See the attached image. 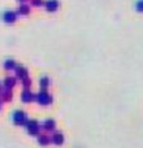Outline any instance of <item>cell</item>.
Listing matches in <instances>:
<instances>
[{
    "instance_id": "cell-4",
    "label": "cell",
    "mask_w": 143,
    "mask_h": 148,
    "mask_svg": "<svg viewBox=\"0 0 143 148\" xmlns=\"http://www.w3.org/2000/svg\"><path fill=\"white\" fill-rule=\"evenodd\" d=\"M3 20H4L5 23H14L16 20H17V13L12 12V10H8L3 14Z\"/></svg>"
},
{
    "instance_id": "cell-14",
    "label": "cell",
    "mask_w": 143,
    "mask_h": 148,
    "mask_svg": "<svg viewBox=\"0 0 143 148\" xmlns=\"http://www.w3.org/2000/svg\"><path fill=\"white\" fill-rule=\"evenodd\" d=\"M4 68L7 70H12V69H16V62L13 60H7L4 62Z\"/></svg>"
},
{
    "instance_id": "cell-20",
    "label": "cell",
    "mask_w": 143,
    "mask_h": 148,
    "mask_svg": "<svg viewBox=\"0 0 143 148\" xmlns=\"http://www.w3.org/2000/svg\"><path fill=\"white\" fill-rule=\"evenodd\" d=\"M0 91H1V84H0Z\"/></svg>"
},
{
    "instance_id": "cell-9",
    "label": "cell",
    "mask_w": 143,
    "mask_h": 148,
    "mask_svg": "<svg viewBox=\"0 0 143 148\" xmlns=\"http://www.w3.org/2000/svg\"><path fill=\"white\" fill-rule=\"evenodd\" d=\"M55 126H56L55 121H54V120H51V118H48V120H46V121L43 122L42 127H43L46 131H52V130H55Z\"/></svg>"
},
{
    "instance_id": "cell-6",
    "label": "cell",
    "mask_w": 143,
    "mask_h": 148,
    "mask_svg": "<svg viewBox=\"0 0 143 148\" xmlns=\"http://www.w3.org/2000/svg\"><path fill=\"white\" fill-rule=\"evenodd\" d=\"M44 5H46V9L48 12H55L59 8V0H46Z\"/></svg>"
},
{
    "instance_id": "cell-21",
    "label": "cell",
    "mask_w": 143,
    "mask_h": 148,
    "mask_svg": "<svg viewBox=\"0 0 143 148\" xmlns=\"http://www.w3.org/2000/svg\"><path fill=\"white\" fill-rule=\"evenodd\" d=\"M0 104H1V103H0Z\"/></svg>"
},
{
    "instance_id": "cell-11",
    "label": "cell",
    "mask_w": 143,
    "mask_h": 148,
    "mask_svg": "<svg viewBox=\"0 0 143 148\" xmlns=\"http://www.w3.org/2000/svg\"><path fill=\"white\" fill-rule=\"evenodd\" d=\"M14 86H16V78H13V77H7V78L4 79V87L7 90H10Z\"/></svg>"
},
{
    "instance_id": "cell-16",
    "label": "cell",
    "mask_w": 143,
    "mask_h": 148,
    "mask_svg": "<svg viewBox=\"0 0 143 148\" xmlns=\"http://www.w3.org/2000/svg\"><path fill=\"white\" fill-rule=\"evenodd\" d=\"M135 9L138 12H143V0H137L135 1Z\"/></svg>"
},
{
    "instance_id": "cell-3",
    "label": "cell",
    "mask_w": 143,
    "mask_h": 148,
    "mask_svg": "<svg viewBox=\"0 0 143 148\" xmlns=\"http://www.w3.org/2000/svg\"><path fill=\"white\" fill-rule=\"evenodd\" d=\"M13 122L17 126H23L28 122V117H26V113L22 112V110H17L13 114Z\"/></svg>"
},
{
    "instance_id": "cell-1",
    "label": "cell",
    "mask_w": 143,
    "mask_h": 148,
    "mask_svg": "<svg viewBox=\"0 0 143 148\" xmlns=\"http://www.w3.org/2000/svg\"><path fill=\"white\" fill-rule=\"evenodd\" d=\"M35 100L41 105H48L52 103V96L47 91H41L38 95H35Z\"/></svg>"
},
{
    "instance_id": "cell-15",
    "label": "cell",
    "mask_w": 143,
    "mask_h": 148,
    "mask_svg": "<svg viewBox=\"0 0 143 148\" xmlns=\"http://www.w3.org/2000/svg\"><path fill=\"white\" fill-rule=\"evenodd\" d=\"M3 100L4 101H9V100H12V92H10V90H7L5 88V91L3 92Z\"/></svg>"
},
{
    "instance_id": "cell-7",
    "label": "cell",
    "mask_w": 143,
    "mask_h": 148,
    "mask_svg": "<svg viewBox=\"0 0 143 148\" xmlns=\"http://www.w3.org/2000/svg\"><path fill=\"white\" fill-rule=\"evenodd\" d=\"M51 142L54 144H56V146H61V144L64 143V135H63L61 133H55L54 135L51 136Z\"/></svg>"
},
{
    "instance_id": "cell-2",
    "label": "cell",
    "mask_w": 143,
    "mask_h": 148,
    "mask_svg": "<svg viewBox=\"0 0 143 148\" xmlns=\"http://www.w3.org/2000/svg\"><path fill=\"white\" fill-rule=\"evenodd\" d=\"M26 130L30 135H39V131H41V125L36 122L35 120H30L26 122Z\"/></svg>"
},
{
    "instance_id": "cell-10",
    "label": "cell",
    "mask_w": 143,
    "mask_h": 148,
    "mask_svg": "<svg viewBox=\"0 0 143 148\" xmlns=\"http://www.w3.org/2000/svg\"><path fill=\"white\" fill-rule=\"evenodd\" d=\"M38 143L41 144V146H48L50 143H51V138H50L48 135H43V134H39L38 135Z\"/></svg>"
},
{
    "instance_id": "cell-12",
    "label": "cell",
    "mask_w": 143,
    "mask_h": 148,
    "mask_svg": "<svg viewBox=\"0 0 143 148\" xmlns=\"http://www.w3.org/2000/svg\"><path fill=\"white\" fill-rule=\"evenodd\" d=\"M29 12H30V7L26 5V4H21L20 7H18V9H17V13L18 14H21V16L29 14Z\"/></svg>"
},
{
    "instance_id": "cell-8",
    "label": "cell",
    "mask_w": 143,
    "mask_h": 148,
    "mask_svg": "<svg viewBox=\"0 0 143 148\" xmlns=\"http://www.w3.org/2000/svg\"><path fill=\"white\" fill-rule=\"evenodd\" d=\"M16 74H17V78H20L21 81L25 78H28V69L23 66H16Z\"/></svg>"
},
{
    "instance_id": "cell-19",
    "label": "cell",
    "mask_w": 143,
    "mask_h": 148,
    "mask_svg": "<svg viewBox=\"0 0 143 148\" xmlns=\"http://www.w3.org/2000/svg\"><path fill=\"white\" fill-rule=\"evenodd\" d=\"M18 1H21V3H25V1H28V0H18Z\"/></svg>"
},
{
    "instance_id": "cell-18",
    "label": "cell",
    "mask_w": 143,
    "mask_h": 148,
    "mask_svg": "<svg viewBox=\"0 0 143 148\" xmlns=\"http://www.w3.org/2000/svg\"><path fill=\"white\" fill-rule=\"evenodd\" d=\"M22 83H23V86L26 87V88H29V87L31 86V81L29 78H25V79H22Z\"/></svg>"
},
{
    "instance_id": "cell-5",
    "label": "cell",
    "mask_w": 143,
    "mask_h": 148,
    "mask_svg": "<svg viewBox=\"0 0 143 148\" xmlns=\"http://www.w3.org/2000/svg\"><path fill=\"white\" fill-rule=\"evenodd\" d=\"M21 97H22V101H25V103H30V101H34V100H35V95H34L29 88L23 90Z\"/></svg>"
},
{
    "instance_id": "cell-13",
    "label": "cell",
    "mask_w": 143,
    "mask_h": 148,
    "mask_svg": "<svg viewBox=\"0 0 143 148\" xmlns=\"http://www.w3.org/2000/svg\"><path fill=\"white\" fill-rule=\"evenodd\" d=\"M39 84H41V87H42L43 90H46L47 87L51 84V81H50L48 77H42V78L39 79Z\"/></svg>"
},
{
    "instance_id": "cell-17",
    "label": "cell",
    "mask_w": 143,
    "mask_h": 148,
    "mask_svg": "<svg viewBox=\"0 0 143 148\" xmlns=\"http://www.w3.org/2000/svg\"><path fill=\"white\" fill-rule=\"evenodd\" d=\"M31 4L35 5V7H41L44 4V0H31Z\"/></svg>"
}]
</instances>
